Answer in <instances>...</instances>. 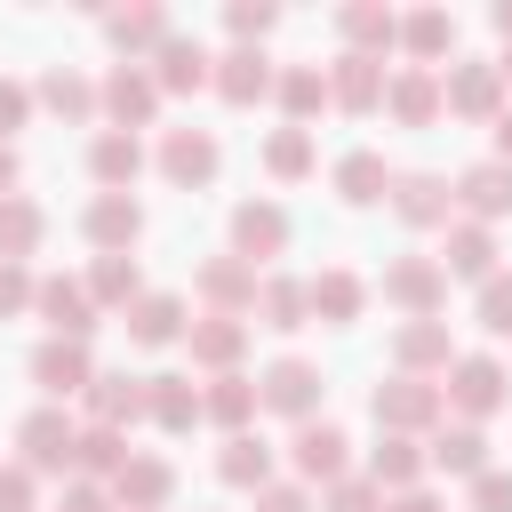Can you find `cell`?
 <instances>
[{
  "label": "cell",
  "mask_w": 512,
  "mask_h": 512,
  "mask_svg": "<svg viewBox=\"0 0 512 512\" xmlns=\"http://www.w3.org/2000/svg\"><path fill=\"white\" fill-rule=\"evenodd\" d=\"M336 32H344L352 56H392V48H400V8H384V0H344V8H336Z\"/></svg>",
  "instance_id": "obj_26"
},
{
  "label": "cell",
  "mask_w": 512,
  "mask_h": 512,
  "mask_svg": "<svg viewBox=\"0 0 512 512\" xmlns=\"http://www.w3.org/2000/svg\"><path fill=\"white\" fill-rule=\"evenodd\" d=\"M40 240H48V208L24 200V192H8V200H0V264L40 256Z\"/></svg>",
  "instance_id": "obj_41"
},
{
  "label": "cell",
  "mask_w": 512,
  "mask_h": 512,
  "mask_svg": "<svg viewBox=\"0 0 512 512\" xmlns=\"http://www.w3.org/2000/svg\"><path fill=\"white\" fill-rule=\"evenodd\" d=\"M464 512H512V472H496V464H488V472L472 480V496H464Z\"/></svg>",
  "instance_id": "obj_50"
},
{
  "label": "cell",
  "mask_w": 512,
  "mask_h": 512,
  "mask_svg": "<svg viewBox=\"0 0 512 512\" xmlns=\"http://www.w3.org/2000/svg\"><path fill=\"white\" fill-rule=\"evenodd\" d=\"M440 392H448V416H456V424H488V416L512 400V376H504L496 352H456V368L440 376Z\"/></svg>",
  "instance_id": "obj_2"
},
{
  "label": "cell",
  "mask_w": 512,
  "mask_h": 512,
  "mask_svg": "<svg viewBox=\"0 0 512 512\" xmlns=\"http://www.w3.org/2000/svg\"><path fill=\"white\" fill-rule=\"evenodd\" d=\"M472 320H480L488 336H512V272L480 280V304H472Z\"/></svg>",
  "instance_id": "obj_47"
},
{
  "label": "cell",
  "mask_w": 512,
  "mask_h": 512,
  "mask_svg": "<svg viewBox=\"0 0 512 512\" xmlns=\"http://www.w3.org/2000/svg\"><path fill=\"white\" fill-rule=\"evenodd\" d=\"M392 368H400V376H448V368H456L448 320H400V328H392Z\"/></svg>",
  "instance_id": "obj_17"
},
{
  "label": "cell",
  "mask_w": 512,
  "mask_h": 512,
  "mask_svg": "<svg viewBox=\"0 0 512 512\" xmlns=\"http://www.w3.org/2000/svg\"><path fill=\"white\" fill-rule=\"evenodd\" d=\"M32 296H40V280H32V264H0V320H16V312H32Z\"/></svg>",
  "instance_id": "obj_49"
},
{
  "label": "cell",
  "mask_w": 512,
  "mask_h": 512,
  "mask_svg": "<svg viewBox=\"0 0 512 512\" xmlns=\"http://www.w3.org/2000/svg\"><path fill=\"white\" fill-rule=\"evenodd\" d=\"M144 416H152L160 432H192V424H208V408H200V384H192V376H176V368L144 376Z\"/></svg>",
  "instance_id": "obj_29"
},
{
  "label": "cell",
  "mask_w": 512,
  "mask_h": 512,
  "mask_svg": "<svg viewBox=\"0 0 512 512\" xmlns=\"http://www.w3.org/2000/svg\"><path fill=\"white\" fill-rule=\"evenodd\" d=\"M304 288H312V320H328V328H352V320L368 312V280H360L352 264H328V272H312Z\"/></svg>",
  "instance_id": "obj_34"
},
{
  "label": "cell",
  "mask_w": 512,
  "mask_h": 512,
  "mask_svg": "<svg viewBox=\"0 0 512 512\" xmlns=\"http://www.w3.org/2000/svg\"><path fill=\"white\" fill-rule=\"evenodd\" d=\"M288 240H296V224H288V208L272 192H256V200L232 208V256L240 264H272V256H288Z\"/></svg>",
  "instance_id": "obj_8"
},
{
  "label": "cell",
  "mask_w": 512,
  "mask_h": 512,
  "mask_svg": "<svg viewBox=\"0 0 512 512\" xmlns=\"http://www.w3.org/2000/svg\"><path fill=\"white\" fill-rule=\"evenodd\" d=\"M88 176H96L104 192H128V184L144 176V136H128V128H96V136H88Z\"/></svg>",
  "instance_id": "obj_33"
},
{
  "label": "cell",
  "mask_w": 512,
  "mask_h": 512,
  "mask_svg": "<svg viewBox=\"0 0 512 512\" xmlns=\"http://www.w3.org/2000/svg\"><path fill=\"white\" fill-rule=\"evenodd\" d=\"M440 272H448V280H496V224L456 216V224L440 232Z\"/></svg>",
  "instance_id": "obj_24"
},
{
  "label": "cell",
  "mask_w": 512,
  "mask_h": 512,
  "mask_svg": "<svg viewBox=\"0 0 512 512\" xmlns=\"http://www.w3.org/2000/svg\"><path fill=\"white\" fill-rule=\"evenodd\" d=\"M272 80H280V64H272L264 48H224V56H216V72H208V88H216L224 104H264V96H272Z\"/></svg>",
  "instance_id": "obj_23"
},
{
  "label": "cell",
  "mask_w": 512,
  "mask_h": 512,
  "mask_svg": "<svg viewBox=\"0 0 512 512\" xmlns=\"http://www.w3.org/2000/svg\"><path fill=\"white\" fill-rule=\"evenodd\" d=\"M184 352H192V368H208V376H232V368L248 360V320H232V312H192V328H184Z\"/></svg>",
  "instance_id": "obj_14"
},
{
  "label": "cell",
  "mask_w": 512,
  "mask_h": 512,
  "mask_svg": "<svg viewBox=\"0 0 512 512\" xmlns=\"http://www.w3.org/2000/svg\"><path fill=\"white\" fill-rule=\"evenodd\" d=\"M496 64H504V80H512V56H496Z\"/></svg>",
  "instance_id": "obj_58"
},
{
  "label": "cell",
  "mask_w": 512,
  "mask_h": 512,
  "mask_svg": "<svg viewBox=\"0 0 512 512\" xmlns=\"http://www.w3.org/2000/svg\"><path fill=\"white\" fill-rule=\"evenodd\" d=\"M488 136H496V160H504V168H512V112H504V120H496V128H488Z\"/></svg>",
  "instance_id": "obj_56"
},
{
  "label": "cell",
  "mask_w": 512,
  "mask_h": 512,
  "mask_svg": "<svg viewBox=\"0 0 512 512\" xmlns=\"http://www.w3.org/2000/svg\"><path fill=\"white\" fill-rule=\"evenodd\" d=\"M32 312L48 320V336H80V344H88V328H96V296H88V280H72V272H40Z\"/></svg>",
  "instance_id": "obj_16"
},
{
  "label": "cell",
  "mask_w": 512,
  "mask_h": 512,
  "mask_svg": "<svg viewBox=\"0 0 512 512\" xmlns=\"http://www.w3.org/2000/svg\"><path fill=\"white\" fill-rule=\"evenodd\" d=\"M368 416H376V432H408V440H424V432H440L448 424V392L432 384V376H384L376 392H368Z\"/></svg>",
  "instance_id": "obj_1"
},
{
  "label": "cell",
  "mask_w": 512,
  "mask_h": 512,
  "mask_svg": "<svg viewBox=\"0 0 512 512\" xmlns=\"http://www.w3.org/2000/svg\"><path fill=\"white\" fill-rule=\"evenodd\" d=\"M56 512H120V504H112L104 480H64V504H56Z\"/></svg>",
  "instance_id": "obj_52"
},
{
  "label": "cell",
  "mask_w": 512,
  "mask_h": 512,
  "mask_svg": "<svg viewBox=\"0 0 512 512\" xmlns=\"http://www.w3.org/2000/svg\"><path fill=\"white\" fill-rule=\"evenodd\" d=\"M424 472H432V456H424V440H408V432H384V440L368 448V480H376L384 496L424 488Z\"/></svg>",
  "instance_id": "obj_30"
},
{
  "label": "cell",
  "mask_w": 512,
  "mask_h": 512,
  "mask_svg": "<svg viewBox=\"0 0 512 512\" xmlns=\"http://www.w3.org/2000/svg\"><path fill=\"white\" fill-rule=\"evenodd\" d=\"M392 216H400L408 232H448V224H456V184H448L440 168H400V176H392Z\"/></svg>",
  "instance_id": "obj_6"
},
{
  "label": "cell",
  "mask_w": 512,
  "mask_h": 512,
  "mask_svg": "<svg viewBox=\"0 0 512 512\" xmlns=\"http://www.w3.org/2000/svg\"><path fill=\"white\" fill-rule=\"evenodd\" d=\"M80 240H88L96 256H128V248L144 240V208H136V192H96V200L80 208Z\"/></svg>",
  "instance_id": "obj_13"
},
{
  "label": "cell",
  "mask_w": 512,
  "mask_h": 512,
  "mask_svg": "<svg viewBox=\"0 0 512 512\" xmlns=\"http://www.w3.org/2000/svg\"><path fill=\"white\" fill-rule=\"evenodd\" d=\"M32 384H40L48 400H72V392H88V384H96V360H88V344H80V336H40V344H32Z\"/></svg>",
  "instance_id": "obj_15"
},
{
  "label": "cell",
  "mask_w": 512,
  "mask_h": 512,
  "mask_svg": "<svg viewBox=\"0 0 512 512\" xmlns=\"http://www.w3.org/2000/svg\"><path fill=\"white\" fill-rule=\"evenodd\" d=\"M488 24H496V32L512 40V0H496V8H488Z\"/></svg>",
  "instance_id": "obj_57"
},
{
  "label": "cell",
  "mask_w": 512,
  "mask_h": 512,
  "mask_svg": "<svg viewBox=\"0 0 512 512\" xmlns=\"http://www.w3.org/2000/svg\"><path fill=\"white\" fill-rule=\"evenodd\" d=\"M0 512H40V472L32 464H0Z\"/></svg>",
  "instance_id": "obj_48"
},
{
  "label": "cell",
  "mask_w": 512,
  "mask_h": 512,
  "mask_svg": "<svg viewBox=\"0 0 512 512\" xmlns=\"http://www.w3.org/2000/svg\"><path fill=\"white\" fill-rule=\"evenodd\" d=\"M384 112H392L400 128H432V120H448V88H440V72L400 64V72H392V88H384Z\"/></svg>",
  "instance_id": "obj_20"
},
{
  "label": "cell",
  "mask_w": 512,
  "mask_h": 512,
  "mask_svg": "<svg viewBox=\"0 0 512 512\" xmlns=\"http://www.w3.org/2000/svg\"><path fill=\"white\" fill-rule=\"evenodd\" d=\"M128 456H136L128 432H112V424H80V440H72V480H104V488H112V480L128 472Z\"/></svg>",
  "instance_id": "obj_35"
},
{
  "label": "cell",
  "mask_w": 512,
  "mask_h": 512,
  "mask_svg": "<svg viewBox=\"0 0 512 512\" xmlns=\"http://www.w3.org/2000/svg\"><path fill=\"white\" fill-rule=\"evenodd\" d=\"M80 408H88V424L128 432V424H144V376H128V368H96V384L80 392Z\"/></svg>",
  "instance_id": "obj_25"
},
{
  "label": "cell",
  "mask_w": 512,
  "mask_h": 512,
  "mask_svg": "<svg viewBox=\"0 0 512 512\" xmlns=\"http://www.w3.org/2000/svg\"><path fill=\"white\" fill-rule=\"evenodd\" d=\"M96 104H104V120L112 128H152V112H160V80H152V64H112L104 80H96Z\"/></svg>",
  "instance_id": "obj_9"
},
{
  "label": "cell",
  "mask_w": 512,
  "mask_h": 512,
  "mask_svg": "<svg viewBox=\"0 0 512 512\" xmlns=\"http://www.w3.org/2000/svg\"><path fill=\"white\" fill-rule=\"evenodd\" d=\"M392 176H400V168H392L376 144H352V152L328 168V184H336L344 208H376V200H392Z\"/></svg>",
  "instance_id": "obj_21"
},
{
  "label": "cell",
  "mask_w": 512,
  "mask_h": 512,
  "mask_svg": "<svg viewBox=\"0 0 512 512\" xmlns=\"http://www.w3.org/2000/svg\"><path fill=\"white\" fill-rule=\"evenodd\" d=\"M152 160H160V176H168L176 192H200V184H216V168H224V144H216L208 128H168Z\"/></svg>",
  "instance_id": "obj_12"
},
{
  "label": "cell",
  "mask_w": 512,
  "mask_h": 512,
  "mask_svg": "<svg viewBox=\"0 0 512 512\" xmlns=\"http://www.w3.org/2000/svg\"><path fill=\"white\" fill-rule=\"evenodd\" d=\"M440 88H448V112L456 120H504V64L496 56H456L448 72H440Z\"/></svg>",
  "instance_id": "obj_5"
},
{
  "label": "cell",
  "mask_w": 512,
  "mask_h": 512,
  "mask_svg": "<svg viewBox=\"0 0 512 512\" xmlns=\"http://www.w3.org/2000/svg\"><path fill=\"white\" fill-rule=\"evenodd\" d=\"M456 216H472V224H504V216H512V168H504L496 152L456 176Z\"/></svg>",
  "instance_id": "obj_22"
},
{
  "label": "cell",
  "mask_w": 512,
  "mask_h": 512,
  "mask_svg": "<svg viewBox=\"0 0 512 512\" xmlns=\"http://www.w3.org/2000/svg\"><path fill=\"white\" fill-rule=\"evenodd\" d=\"M256 392H264V416H288V424H312L320 400H328V384L304 352H280L272 368H256Z\"/></svg>",
  "instance_id": "obj_3"
},
{
  "label": "cell",
  "mask_w": 512,
  "mask_h": 512,
  "mask_svg": "<svg viewBox=\"0 0 512 512\" xmlns=\"http://www.w3.org/2000/svg\"><path fill=\"white\" fill-rule=\"evenodd\" d=\"M88 296H96V312H128V304L144 296L136 256H96V264H88Z\"/></svg>",
  "instance_id": "obj_43"
},
{
  "label": "cell",
  "mask_w": 512,
  "mask_h": 512,
  "mask_svg": "<svg viewBox=\"0 0 512 512\" xmlns=\"http://www.w3.org/2000/svg\"><path fill=\"white\" fill-rule=\"evenodd\" d=\"M272 456H280V448H272L264 432H232V440L216 448V480L256 496V488H272Z\"/></svg>",
  "instance_id": "obj_37"
},
{
  "label": "cell",
  "mask_w": 512,
  "mask_h": 512,
  "mask_svg": "<svg viewBox=\"0 0 512 512\" xmlns=\"http://www.w3.org/2000/svg\"><path fill=\"white\" fill-rule=\"evenodd\" d=\"M192 296H200V312L248 320V312H256V264H240L232 248H224V256H200V264H192Z\"/></svg>",
  "instance_id": "obj_10"
},
{
  "label": "cell",
  "mask_w": 512,
  "mask_h": 512,
  "mask_svg": "<svg viewBox=\"0 0 512 512\" xmlns=\"http://www.w3.org/2000/svg\"><path fill=\"white\" fill-rule=\"evenodd\" d=\"M256 512H312V488L304 480H272V488H256Z\"/></svg>",
  "instance_id": "obj_53"
},
{
  "label": "cell",
  "mask_w": 512,
  "mask_h": 512,
  "mask_svg": "<svg viewBox=\"0 0 512 512\" xmlns=\"http://www.w3.org/2000/svg\"><path fill=\"white\" fill-rule=\"evenodd\" d=\"M256 320H264V328H280V336L312 328V288H304V280H288V272H264V280H256Z\"/></svg>",
  "instance_id": "obj_38"
},
{
  "label": "cell",
  "mask_w": 512,
  "mask_h": 512,
  "mask_svg": "<svg viewBox=\"0 0 512 512\" xmlns=\"http://www.w3.org/2000/svg\"><path fill=\"white\" fill-rule=\"evenodd\" d=\"M320 168V152H312V128H272L264 136V176H280V184H304Z\"/></svg>",
  "instance_id": "obj_44"
},
{
  "label": "cell",
  "mask_w": 512,
  "mask_h": 512,
  "mask_svg": "<svg viewBox=\"0 0 512 512\" xmlns=\"http://www.w3.org/2000/svg\"><path fill=\"white\" fill-rule=\"evenodd\" d=\"M400 48H408V64L440 72V56L456 48V16H448V8H408V16H400Z\"/></svg>",
  "instance_id": "obj_39"
},
{
  "label": "cell",
  "mask_w": 512,
  "mask_h": 512,
  "mask_svg": "<svg viewBox=\"0 0 512 512\" xmlns=\"http://www.w3.org/2000/svg\"><path fill=\"white\" fill-rule=\"evenodd\" d=\"M200 408H208V424H224V440H232V432H256L264 392H256L248 368H232V376H208V384H200Z\"/></svg>",
  "instance_id": "obj_28"
},
{
  "label": "cell",
  "mask_w": 512,
  "mask_h": 512,
  "mask_svg": "<svg viewBox=\"0 0 512 512\" xmlns=\"http://www.w3.org/2000/svg\"><path fill=\"white\" fill-rule=\"evenodd\" d=\"M320 512H384V488L368 472H344L336 488H320Z\"/></svg>",
  "instance_id": "obj_46"
},
{
  "label": "cell",
  "mask_w": 512,
  "mask_h": 512,
  "mask_svg": "<svg viewBox=\"0 0 512 512\" xmlns=\"http://www.w3.org/2000/svg\"><path fill=\"white\" fill-rule=\"evenodd\" d=\"M72 440H80V424L64 416V400H40V408H24V424H16V464L72 480Z\"/></svg>",
  "instance_id": "obj_4"
},
{
  "label": "cell",
  "mask_w": 512,
  "mask_h": 512,
  "mask_svg": "<svg viewBox=\"0 0 512 512\" xmlns=\"http://www.w3.org/2000/svg\"><path fill=\"white\" fill-rule=\"evenodd\" d=\"M280 24V8L272 0H232L224 8V32H232V48H264V32Z\"/></svg>",
  "instance_id": "obj_45"
},
{
  "label": "cell",
  "mask_w": 512,
  "mask_h": 512,
  "mask_svg": "<svg viewBox=\"0 0 512 512\" xmlns=\"http://www.w3.org/2000/svg\"><path fill=\"white\" fill-rule=\"evenodd\" d=\"M384 512H448L432 488H408V496H384Z\"/></svg>",
  "instance_id": "obj_54"
},
{
  "label": "cell",
  "mask_w": 512,
  "mask_h": 512,
  "mask_svg": "<svg viewBox=\"0 0 512 512\" xmlns=\"http://www.w3.org/2000/svg\"><path fill=\"white\" fill-rule=\"evenodd\" d=\"M168 496H176V464H168V456H144V448H136L128 472L112 480V504H120V512H168Z\"/></svg>",
  "instance_id": "obj_31"
},
{
  "label": "cell",
  "mask_w": 512,
  "mask_h": 512,
  "mask_svg": "<svg viewBox=\"0 0 512 512\" xmlns=\"http://www.w3.org/2000/svg\"><path fill=\"white\" fill-rule=\"evenodd\" d=\"M384 88H392V72H384V56H336L328 64V104L336 112H384Z\"/></svg>",
  "instance_id": "obj_19"
},
{
  "label": "cell",
  "mask_w": 512,
  "mask_h": 512,
  "mask_svg": "<svg viewBox=\"0 0 512 512\" xmlns=\"http://www.w3.org/2000/svg\"><path fill=\"white\" fill-rule=\"evenodd\" d=\"M32 96H40L56 120H96V112H104V104H96V80H88V72H72V64H48Z\"/></svg>",
  "instance_id": "obj_42"
},
{
  "label": "cell",
  "mask_w": 512,
  "mask_h": 512,
  "mask_svg": "<svg viewBox=\"0 0 512 512\" xmlns=\"http://www.w3.org/2000/svg\"><path fill=\"white\" fill-rule=\"evenodd\" d=\"M376 288H384V304H400L408 320H440V304H448V272H440V256H416V248L392 256Z\"/></svg>",
  "instance_id": "obj_7"
},
{
  "label": "cell",
  "mask_w": 512,
  "mask_h": 512,
  "mask_svg": "<svg viewBox=\"0 0 512 512\" xmlns=\"http://www.w3.org/2000/svg\"><path fill=\"white\" fill-rule=\"evenodd\" d=\"M120 328H128V344H184L192 312H184V296H168V288H144V296L120 312Z\"/></svg>",
  "instance_id": "obj_27"
},
{
  "label": "cell",
  "mask_w": 512,
  "mask_h": 512,
  "mask_svg": "<svg viewBox=\"0 0 512 512\" xmlns=\"http://www.w3.org/2000/svg\"><path fill=\"white\" fill-rule=\"evenodd\" d=\"M176 24H168V8L160 0H128V8H104V40L128 56V64H144V56H160V40H168Z\"/></svg>",
  "instance_id": "obj_18"
},
{
  "label": "cell",
  "mask_w": 512,
  "mask_h": 512,
  "mask_svg": "<svg viewBox=\"0 0 512 512\" xmlns=\"http://www.w3.org/2000/svg\"><path fill=\"white\" fill-rule=\"evenodd\" d=\"M424 456H432V472H448V480H480V472H488V432H480V424H440V432L424 440Z\"/></svg>",
  "instance_id": "obj_36"
},
{
  "label": "cell",
  "mask_w": 512,
  "mask_h": 512,
  "mask_svg": "<svg viewBox=\"0 0 512 512\" xmlns=\"http://www.w3.org/2000/svg\"><path fill=\"white\" fill-rule=\"evenodd\" d=\"M32 104H40V96H32L24 80H0V144H8V136L32 120Z\"/></svg>",
  "instance_id": "obj_51"
},
{
  "label": "cell",
  "mask_w": 512,
  "mask_h": 512,
  "mask_svg": "<svg viewBox=\"0 0 512 512\" xmlns=\"http://www.w3.org/2000/svg\"><path fill=\"white\" fill-rule=\"evenodd\" d=\"M272 104L288 112V128H304L312 112H328V64H280V80H272Z\"/></svg>",
  "instance_id": "obj_40"
},
{
  "label": "cell",
  "mask_w": 512,
  "mask_h": 512,
  "mask_svg": "<svg viewBox=\"0 0 512 512\" xmlns=\"http://www.w3.org/2000/svg\"><path fill=\"white\" fill-rule=\"evenodd\" d=\"M208 72H216V56H208L192 32H168V40H160V56H152L160 96H192V88H208Z\"/></svg>",
  "instance_id": "obj_32"
},
{
  "label": "cell",
  "mask_w": 512,
  "mask_h": 512,
  "mask_svg": "<svg viewBox=\"0 0 512 512\" xmlns=\"http://www.w3.org/2000/svg\"><path fill=\"white\" fill-rule=\"evenodd\" d=\"M288 464H296V480H304V488H336V480L352 472V440H344L328 416H312V424H296Z\"/></svg>",
  "instance_id": "obj_11"
},
{
  "label": "cell",
  "mask_w": 512,
  "mask_h": 512,
  "mask_svg": "<svg viewBox=\"0 0 512 512\" xmlns=\"http://www.w3.org/2000/svg\"><path fill=\"white\" fill-rule=\"evenodd\" d=\"M24 184V160H16V144H0V200Z\"/></svg>",
  "instance_id": "obj_55"
}]
</instances>
